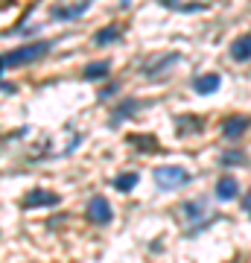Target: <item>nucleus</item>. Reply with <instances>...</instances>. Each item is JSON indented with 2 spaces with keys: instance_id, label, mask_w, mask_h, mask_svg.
Here are the masks:
<instances>
[{
  "instance_id": "f257e3e1",
  "label": "nucleus",
  "mask_w": 251,
  "mask_h": 263,
  "mask_svg": "<svg viewBox=\"0 0 251 263\" xmlns=\"http://www.w3.org/2000/svg\"><path fill=\"white\" fill-rule=\"evenodd\" d=\"M178 216L184 219V226H187L184 234H187V237H196L199 231H205L210 222H216V219H219V216L210 211V202H207L205 196L181 202V205H178Z\"/></svg>"
},
{
  "instance_id": "f03ea898",
  "label": "nucleus",
  "mask_w": 251,
  "mask_h": 263,
  "mask_svg": "<svg viewBox=\"0 0 251 263\" xmlns=\"http://www.w3.org/2000/svg\"><path fill=\"white\" fill-rule=\"evenodd\" d=\"M152 181H155V187L164 190V193H176V190L187 187L193 176L187 173L184 167H176V164H161V167L152 170Z\"/></svg>"
},
{
  "instance_id": "7ed1b4c3",
  "label": "nucleus",
  "mask_w": 251,
  "mask_h": 263,
  "mask_svg": "<svg viewBox=\"0 0 251 263\" xmlns=\"http://www.w3.org/2000/svg\"><path fill=\"white\" fill-rule=\"evenodd\" d=\"M53 50V41H32V44H24V47H15L9 53H3V70L9 67H21V65H32L41 56H47Z\"/></svg>"
},
{
  "instance_id": "20e7f679",
  "label": "nucleus",
  "mask_w": 251,
  "mask_h": 263,
  "mask_svg": "<svg viewBox=\"0 0 251 263\" xmlns=\"http://www.w3.org/2000/svg\"><path fill=\"white\" fill-rule=\"evenodd\" d=\"M85 216H88V222H93V226H111V219H114V208L111 202L105 196H91L88 199V208H85Z\"/></svg>"
},
{
  "instance_id": "39448f33",
  "label": "nucleus",
  "mask_w": 251,
  "mask_h": 263,
  "mask_svg": "<svg viewBox=\"0 0 251 263\" xmlns=\"http://www.w3.org/2000/svg\"><path fill=\"white\" fill-rule=\"evenodd\" d=\"M62 202V196L59 193H53V190H44V187H35V190H29L27 196L21 199V208L24 211H32V208H53Z\"/></svg>"
},
{
  "instance_id": "423d86ee",
  "label": "nucleus",
  "mask_w": 251,
  "mask_h": 263,
  "mask_svg": "<svg viewBox=\"0 0 251 263\" xmlns=\"http://www.w3.org/2000/svg\"><path fill=\"white\" fill-rule=\"evenodd\" d=\"M248 129H251V117H245V114H231V117L222 120V138L225 141H240Z\"/></svg>"
},
{
  "instance_id": "0eeeda50",
  "label": "nucleus",
  "mask_w": 251,
  "mask_h": 263,
  "mask_svg": "<svg viewBox=\"0 0 251 263\" xmlns=\"http://www.w3.org/2000/svg\"><path fill=\"white\" fill-rule=\"evenodd\" d=\"M93 0H76V3H70V6H56L53 9V21H76L82 18L85 12L91 9Z\"/></svg>"
},
{
  "instance_id": "6e6552de",
  "label": "nucleus",
  "mask_w": 251,
  "mask_h": 263,
  "mask_svg": "<svg viewBox=\"0 0 251 263\" xmlns=\"http://www.w3.org/2000/svg\"><path fill=\"white\" fill-rule=\"evenodd\" d=\"M219 85H222V76L219 73H202L193 79V91L199 97H207V94H214V91H219Z\"/></svg>"
},
{
  "instance_id": "1a4fd4ad",
  "label": "nucleus",
  "mask_w": 251,
  "mask_h": 263,
  "mask_svg": "<svg viewBox=\"0 0 251 263\" xmlns=\"http://www.w3.org/2000/svg\"><path fill=\"white\" fill-rule=\"evenodd\" d=\"M214 193H216V199H219V202H231V199L240 193V184H237V179H231V176H222V179L216 181Z\"/></svg>"
},
{
  "instance_id": "9d476101",
  "label": "nucleus",
  "mask_w": 251,
  "mask_h": 263,
  "mask_svg": "<svg viewBox=\"0 0 251 263\" xmlns=\"http://www.w3.org/2000/svg\"><path fill=\"white\" fill-rule=\"evenodd\" d=\"M234 62H248L251 59V35H240L231 41V47H228Z\"/></svg>"
},
{
  "instance_id": "9b49d317",
  "label": "nucleus",
  "mask_w": 251,
  "mask_h": 263,
  "mask_svg": "<svg viewBox=\"0 0 251 263\" xmlns=\"http://www.w3.org/2000/svg\"><path fill=\"white\" fill-rule=\"evenodd\" d=\"M178 62H181V53H167L158 65H143V73L146 76H158V73H164V70H169V67H176Z\"/></svg>"
},
{
  "instance_id": "f8f14e48",
  "label": "nucleus",
  "mask_w": 251,
  "mask_h": 263,
  "mask_svg": "<svg viewBox=\"0 0 251 263\" xmlns=\"http://www.w3.org/2000/svg\"><path fill=\"white\" fill-rule=\"evenodd\" d=\"M202 129H205V120H202V117H176L178 135H199Z\"/></svg>"
},
{
  "instance_id": "ddd939ff",
  "label": "nucleus",
  "mask_w": 251,
  "mask_h": 263,
  "mask_svg": "<svg viewBox=\"0 0 251 263\" xmlns=\"http://www.w3.org/2000/svg\"><path fill=\"white\" fill-rule=\"evenodd\" d=\"M120 35H123V29L117 27V24H111V27L100 29V32L93 35V44H96V47H105V44H114V41H120Z\"/></svg>"
},
{
  "instance_id": "4468645a",
  "label": "nucleus",
  "mask_w": 251,
  "mask_h": 263,
  "mask_svg": "<svg viewBox=\"0 0 251 263\" xmlns=\"http://www.w3.org/2000/svg\"><path fill=\"white\" fill-rule=\"evenodd\" d=\"M138 181H140L138 173H120L111 184H114V190H117V193H131V190L138 187Z\"/></svg>"
},
{
  "instance_id": "2eb2a0df",
  "label": "nucleus",
  "mask_w": 251,
  "mask_h": 263,
  "mask_svg": "<svg viewBox=\"0 0 251 263\" xmlns=\"http://www.w3.org/2000/svg\"><path fill=\"white\" fill-rule=\"evenodd\" d=\"M108 73H111V62H93V65H88L82 70V76L88 79V82H93V79H105Z\"/></svg>"
},
{
  "instance_id": "dca6fc26",
  "label": "nucleus",
  "mask_w": 251,
  "mask_h": 263,
  "mask_svg": "<svg viewBox=\"0 0 251 263\" xmlns=\"http://www.w3.org/2000/svg\"><path fill=\"white\" fill-rule=\"evenodd\" d=\"M138 105H140V100H126L123 105H117V111L111 114V126H120L126 117H131V114L138 111Z\"/></svg>"
},
{
  "instance_id": "f3484780",
  "label": "nucleus",
  "mask_w": 251,
  "mask_h": 263,
  "mask_svg": "<svg viewBox=\"0 0 251 263\" xmlns=\"http://www.w3.org/2000/svg\"><path fill=\"white\" fill-rule=\"evenodd\" d=\"M245 152H240V149H228V152H222V155H219V164H222V167H242V164H245Z\"/></svg>"
},
{
  "instance_id": "a211bd4d",
  "label": "nucleus",
  "mask_w": 251,
  "mask_h": 263,
  "mask_svg": "<svg viewBox=\"0 0 251 263\" xmlns=\"http://www.w3.org/2000/svg\"><path fill=\"white\" fill-rule=\"evenodd\" d=\"M129 143H134V146H143V149H158V138H155V135H152V138H134V135H131Z\"/></svg>"
},
{
  "instance_id": "6ab92c4d",
  "label": "nucleus",
  "mask_w": 251,
  "mask_h": 263,
  "mask_svg": "<svg viewBox=\"0 0 251 263\" xmlns=\"http://www.w3.org/2000/svg\"><path fill=\"white\" fill-rule=\"evenodd\" d=\"M111 94H117V85H108V88H103V91H100V100H105V97H111Z\"/></svg>"
},
{
  "instance_id": "aec40b11",
  "label": "nucleus",
  "mask_w": 251,
  "mask_h": 263,
  "mask_svg": "<svg viewBox=\"0 0 251 263\" xmlns=\"http://www.w3.org/2000/svg\"><path fill=\"white\" fill-rule=\"evenodd\" d=\"M242 211H245V214L251 216V190L245 193V199H242Z\"/></svg>"
},
{
  "instance_id": "412c9836",
  "label": "nucleus",
  "mask_w": 251,
  "mask_h": 263,
  "mask_svg": "<svg viewBox=\"0 0 251 263\" xmlns=\"http://www.w3.org/2000/svg\"><path fill=\"white\" fill-rule=\"evenodd\" d=\"M158 3H164V6H169V9H178V12H181V3H178V0H158Z\"/></svg>"
},
{
  "instance_id": "4be33fe9",
  "label": "nucleus",
  "mask_w": 251,
  "mask_h": 263,
  "mask_svg": "<svg viewBox=\"0 0 251 263\" xmlns=\"http://www.w3.org/2000/svg\"><path fill=\"white\" fill-rule=\"evenodd\" d=\"M3 94H15V85H12V82H3Z\"/></svg>"
},
{
  "instance_id": "5701e85b",
  "label": "nucleus",
  "mask_w": 251,
  "mask_h": 263,
  "mask_svg": "<svg viewBox=\"0 0 251 263\" xmlns=\"http://www.w3.org/2000/svg\"><path fill=\"white\" fill-rule=\"evenodd\" d=\"M228 263H242V260H240V257H234V260H228Z\"/></svg>"
}]
</instances>
